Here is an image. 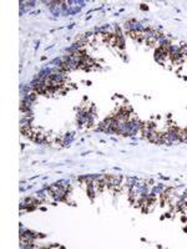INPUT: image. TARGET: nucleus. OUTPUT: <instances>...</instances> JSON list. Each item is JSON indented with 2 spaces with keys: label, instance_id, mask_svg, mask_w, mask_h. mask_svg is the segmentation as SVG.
<instances>
[{
  "label": "nucleus",
  "instance_id": "2",
  "mask_svg": "<svg viewBox=\"0 0 187 249\" xmlns=\"http://www.w3.org/2000/svg\"><path fill=\"white\" fill-rule=\"evenodd\" d=\"M146 44H147V46H154V45H156L157 44V38L156 36H149L146 39Z\"/></svg>",
  "mask_w": 187,
  "mask_h": 249
},
{
  "label": "nucleus",
  "instance_id": "1",
  "mask_svg": "<svg viewBox=\"0 0 187 249\" xmlns=\"http://www.w3.org/2000/svg\"><path fill=\"white\" fill-rule=\"evenodd\" d=\"M176 137L178 140H181V141H187V130L185 128H177L176 131Z\"/></svg>",
  "mask_w": 187,
  "mask_h": 249
}]
</instances>
